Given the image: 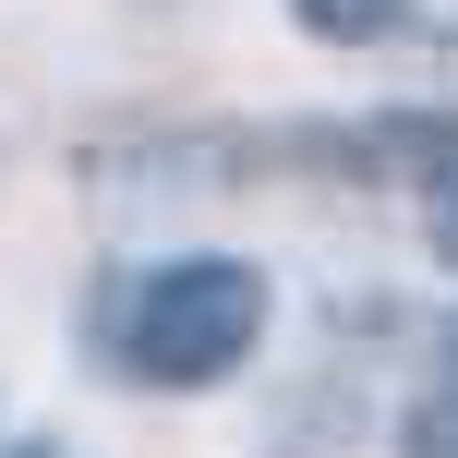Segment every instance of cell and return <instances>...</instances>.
<instances>
[{"label": "cell", "instance_id": "cell-1", "mask_svg": "<svg viewBox=\"0 0 458 458\" xmlns=\"http://www.w3.org/2000/svg\"><path fill=\"white\" fill-rule=\"evenodd\" d=\"M253 338H266V277L242 253H182L121 301V362L145 386H217L253 362Z\"/></svg>", "mask_w": 458, "mask_h": 458}, {"label": "cell", "instance_id": "cell-2", "mask_svg": "<svg viewBox=\"0 0 458 458\" xmlns=\"http://www.w3.org/2000/svg\"><path fill=\"white\" fill-rule=\"evenodd\" d=\"M301 24H314V37H386L398 13H411V0H290Z\"/></svg>", "mask_w": 458, "mask_h": 458}, {"label": "cell", "instance_id": "cell-3", "mask_svg": "<svg viewBox=\"0 0 458 458\" xmlns=\"http://www.w3.org/2000/svg\"><path fill=\"white\" fill-rule=\"evenodd\" d=\"M411 458H458V411H422L411 422Z\"/></svg>", "mask_w": 458, "mask_h": 458}, {"label": "cell", "instance_id": "cell-4", "mask_svg": "<svg viewBox=\"0 0 458 458\" xmlns=\"http://www.w3.org/2000/svg\"><path fill=\"white\" fill-rule=\"evenodd\" d=\"M435 253L458 266V169H446V193H435Z\"/></svg>", "mask_w": 458, "mask_h": 458}, {"label": "cell", "instance_id": "cell-5", "mask_svg": "<svg viewBox=\"0 0 458 458\" xmlns=\"http://www.w3.org/2000/svg\"><path fill=\"white\" fill-rule=\"evenodd\" d=\"M13 458H61V446H13Z\"/></svg>", "mask_w": 458, "mask_h": 458}]
</instances>
